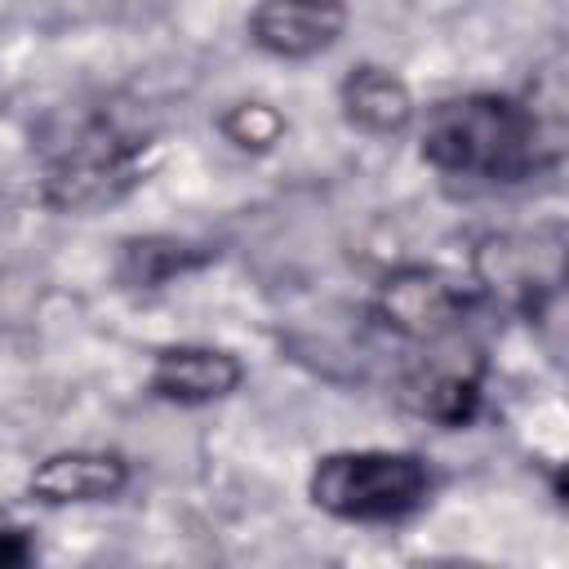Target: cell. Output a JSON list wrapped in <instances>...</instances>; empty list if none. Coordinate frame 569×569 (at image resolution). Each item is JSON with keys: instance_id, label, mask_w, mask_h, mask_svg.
Masks as SVG:
<instances>
[{"instance_id": "9c48e42d", "label": "cell", "mask_w": 569, "mask_h": 569, "mask_svg": "<svg viewBox=\"0 0 569 569\" xmlns=\"http://www.w3.org/2000/svg\"><path fill=\"white\" fill-rule=\"evenodd\" d=\"M240 382H244L240 356L227 347H209V342L160 347L147 369V391L169 405H213L240 391Z\"/></svg>"}, {"instance_id": "7c38bea8", "label": "cell", "mask_w": 569, "mask_h": 569, "mask_svg": "<svg viewBox=\"0 0 569 569\" xmlns=\"http://www.w3.org/2000/svg\"><path fill=\"white\" fill-rule=\"evenodd\" d=\"M218 129H222V138H227L236 151L267 156V151H276V147L284 142L289 120H284V111H280L276 102H267V98H240V102H231V107L222 111Z\"/></svg>"}, {"instance_id": "52a82bcc", "label": "cell", "mask_w": 569, "mask_h": 569, "mask_svg": "<svg viewBox=\"0 0 569 569\" xmlns=\"http://www.w3.org/2000/svg\"><path fill=\"white\" fill-rule=\"evenodd\" d=\"M249 44L267 58L307 62L333 49L347 31V0H258L249 22Z\"/></svg>"}, {"instance_id": "6da1fadb", "label": "cell", "mask_w": 569, "mask_h": 569, "mask_svg": "<svg viewBox=\"0 0 569 569\" xmlns=\"http://www.w3.org/2000/svg\"><path fill=\"white\" fill-rule=\"evenodd\" d=\"M418 156L436 173L480 182H525L556 169L520 98L507 93H458L436 102L422 120Z\"/></svg>"}, {"instance_id": "3957f363", "label": "cell", "mask_w": 569, "mask_h": 569, "mask_svg": "<svg viewBox=\"0 0 569 569\" xmlns=\"http://www.w3.org/2000/svg\"><path fill=\"white\" fill-rule=\"evenodd\" d=\"M156 164V138L129 133L111 120H93L62 151L49 156L40 178V200L53 213H93L124 200L147 182Z\"/></svg>"}, {"instance_id": "8992f818", "label": "cell", "mask_w": 569, "mask_h": 569, "mask_svg": "<svg viewBox=\"0 0 569 569\" xmlns=\"http://www.w3.org/2000/svg\"><path fill=\"white\" fill-rule=\"evenodd\" d=\"M396 396L409 413L436 422V427H467L480 413L485 400V360L476 347H458V333L427 342V356L413 360L400 382Z\"/></svg>"}, {"instance_id": "30bf717a", "label": "cell", "mask_w": 569, "mask_h": 569, "mask_svg": "<svg viewBox=\"0 0 569 569\" xmlns=\"http://www.w3.org/2000/svg\"><path fill=\"white\" fill-rule=\"evenodd\" d=\"M338 107L351 129L373 133V138H396L418 116V102L405 76L382 62H356L338 84Z\"/></svg>"}, {"instance_id": "ba28073f", "label": "cell", "mask_w": 569, "mask_h": 569, "mask_svg": "<svg viewBox=\"0 0 569 569\" xmlns=\"http://www.w3.org/2000/svg\"><path fill=\"white\" fill-rule=\"evenodd\" d=\"M133 467L116 449H58L27 476V498L40 507H93L129 489Z\"/></svg>"}, {"instance_id": "5b68a950", "label": "cell", "mask_w": 569, "mask_h": 569, "mask_svg": "<svg viewBox=\"0 0 569 569\" xmlns=\"http://www.w3.org/2000/svg\"><path fill=\"white\" fill-rule=\"evenodd\" d=\"M369 311L387 333L427 347V342H440L449 333H462L467 311H471V293L453 276H445L440 267L400 262L373 284Z\"/></svg>"}, {"instance_id": "277c9868", "label": "cell", "mask_w": 569, "mask_h": 569, "mask_svg": "<svg viewBox=\"0 0 569 569\" xmlns=\"http://www.w3.org/2000/svg\"><path fill=\"white\" fill-rule=\"evenodd\" d=\"M471 280L502 311L542 320L560 302L565 284V227L547 222L533 231H489L471 244Z\"/></svg>"}, {"instance_id": "4fadbf2b", "label": "cell", "mask_w": 569, "mask_h": 569, "mask_svg": "<svg viewBox=\"0 0 569 569\" xmlns=\"http://www.w3.org/2000/svg\"><path fill=\"white\" fill-rule=\"evenodd\" d=\"M36 556V542H31V529L18 525L9 511H0V569H18Z\"/></svg>"}, {"instance_id": "7a4b0ae2", "label": "cell", "mask_w": 569, "mask_h": 569, "mask_svg": "<svg viewBox=\"0 0 569 569\" xmlns=\"http://www.w3.org/2000/svg\"><path fill=\"white\" fill-rule=\"evenodd\" d=\"M436 493V467L413 449H333L316 458L307 498L347 525H396Z\"/></svg>"}, {"instance_id": "8fae6325", "label": "cell", "mask_w": 569, "mask_h": 569, "mask_svg": "<svg viewBox=\"0 0 569 569\" xmlns=\"http://www.w3.org/2000/svg\"><path fill=\"white\" fill-rule=\"evenodd\" d=\"M218 258L213 244L182 240V236H129L116 253V280L124 289H160L187 271H200Z\"/></svg>"}]
</instances>
